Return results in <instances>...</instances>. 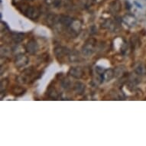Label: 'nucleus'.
Segmentation results:
<instances>
[{"label": "nucleus", "mask_w": 146, "mask_h": 146, "mask_svg": "<svg viewBox=\"0 0 146 146\" xmlns=\"http://www.w3.org/2000/svg\"><path fill=\"white\" fill-rule=\"evenodd\" d=\"M26 14L28 15V17L29 18H31V19H36L38 18L39 15V12L38 10L35 7H30L28 9V10L26 11Z\"/></svg>", "instance_id": "1"}, {"label": "nucleus", "mask_w": 146, "mask_h": 146, "mask_svg": "<svg viewBox=\"0 0 146 146\" xmlns=\"http://www.w3.org/2000/svg\"><path fill=\"white\" fill-rule=\"evenodd\" d=\"M30 1H31V0H30Z\"/></svg>", "instance_id": "2"}]
</instances>
